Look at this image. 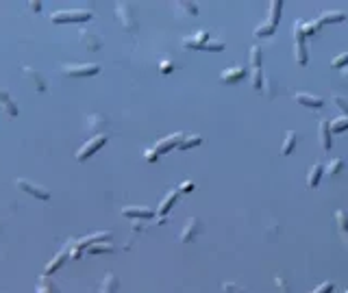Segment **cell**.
I'll return each mask as SVG.
<instances>
[{
	"label": "cell",
	"mask_w": 348,
	"mask_h": 293,
	"mask_svg": "<svg viewBox=\"0 0 348 293\" xmlns=\"http://www.w3.org/2000/svg\"><path fill=\"white\" fill-rule=\"evenodd\" d=\"M281 9H283V3H278V0H274V3H270V11H272V13H270V20H268V22L272 24L274 29H276L278 20H281Z\"/></svg>",
	"instance_id": "28"
},
{
	"label": "cell",
	"mask_w": 348,
	"mask_h": 293,
	"mask_svg": "<svg viewBox=\"0 0 348 293\" xmlns=\"http://www.w3.org/2000/svg\"><path fill=\"white\" fill-rule=\"evenodd\" d=\"M174 69V63L172 61H161V74H170Z\"/></svg>",
	"instance_id": "40"
},
{
	"label": "cell",
	"mask_w": 348,
	"mask_h": 293,
	"mask_svg": "<svg viewBox=\"0 0 348 293\" xmlns=\"http://www.w3.org/2000/svg\"><path fill=\"white\" fill-rule=\"evenodd\" d=\"M322 172H324V167L320 163L309 167V174H307V187L309 189H316V187L320 185V176H322Z\"/></svg>",
	"instance_id": "18"
},
{
	"label": "cell",
	"mask_w": 348,
	"mask_h": 293,
	"mask_svg": "<svg viewBox=\"0 0 348 293\" xmlns=\"http://www.w3.org/2000/svg\"><path fill=\"white\" fill-rule=\"evenodd\" d=\"M68 254H70V243H68V248H64V250H61V252H59L57 256H54V259H52L50 263L46 265V276H50L54 269H59L61 265L66 263V256H68Z\"/></svg>",
	"instance_id": "19"
},
{
	"label": "cell",
	"mask_w": 348,
	"mask_h": 293,
	"mask_svg": "<svg viewBox=\"0 0 348 293\" xmlns=\"http://www.w3.org/2000/svg\"><path fill=\"white\" fill-rule=\"evenodd\" d=\"M274 282L278 284V287H281V291L283 293H289V287H287V280H285L283 276H274Z\"/></svg>",
	"instance_id": "37"
},
{
	"label": "cell",
	"mask_w": 348,
	"mask_h": 293,
	"mask_svg": "<svg viewBox=\"0 0 348 293\" xmlns=\"http://www.w3.org/2000/svg\"><path fill=\"white\" fill-rule=\"evenodd\" d=\"M31 9H33V11H39L41 5H39V3H31Z\"/></svg>",
	"instance_id": "41"
},
{
	"label": "cell",
	"mask_w": 348,
	"mask_h": 293,
	"mask_svg": "<svg viewBox=\"0 0 348 293\" xmlns=\"http://www.w3.org/2000/svg\"><path fill=\"white\" fill-rule=\"evenodd\" d=\"M333 102H335V104H337V107H339V109H342V111H344V115L348 117V104H346V102L342 100V98H339V96H335V98H333Z\"/></svg>",
	"instance_id": "39"
},
{
	"label": "cell",
	"mask_w": 348,
	"mask_h": 293,
	"mask_svg": "<svg viewBox=\"0 0 348 293\" xmlns=\"http://www.w3.org/2000/svg\"><path fill=\"white\" fill-rule=\"evenodd\" d=\"M203 233V226H200V219L198 217H190L185 222V228H183V233H181V241L183 243H190L194 241L196 237Z\"/></svg>",
	"instance_id": "9"
},
{
	"label": "cell",
	"mask_w": 348,
	"mask_h": 293,
	"mask_svg": "<svg viewBox=\"0 0 348 293\" xmlns=\"http://www.w3.org/2000/svg\"><path fill=\"white\" fill-rule=\"evenodd\" d=\"M24 74L35 83V87H37L39 92H44V89H46V81H44V76H41L39 72H33L31 67H24Z\"/></svg>",
	"instance_id": "27"
},
{
	"label": "cell",
	"mask_w": 348,
	"mask_h": 293,
	"mask_svg": "<svg viewBox=\"0 0 348 293\" xmlns=\"http://www.w3.org/2000/svg\"><path fill=\"white\" fill-rule=\"evenodd\" d=\"M200 143H203V137L200 135H185L179 143V150H190V148H196Z\"/></svg>",
	"instance_id": "24"
},
{
	"label": "cell",
	"mask_w": 348,
	"mask_h": 293,
	"mask_svg": "<svg viewBox=\"0 0 348 293\" xmlns=\"http://www.w3.org/2000/svg\"><path fill=\"white\" fill-rule=\"evenodd\" d=\"M0 107H3V111L9 117H16L18 115V107L13 104V100H11V96L7 94V89H0Z\"/></svg>",
	"instance_id": "14"
},
{
	"label": "cell",
	"mask_w": 348,
	"mask_h": 293,
	"mask_svg": "<svg viewBox=\"0 0 348 293\" xmlns=\"http://www.w3.org/2000/svg\"><path fill=\"white\" fill-rule=\"evenodd\" d=\"M115 246L113 243H109V241H102V243H94V246H89L87 248V254H109V252H113Z\"/></svg>",
	"instance_id": "26"
},
{
	"label": "cell",
	"mask_w": 348,
	"mask_h": 293,
	"mask_svg": "<svg viewBox=\"0 0 348 293\" xmlns=\"http://www.w3.org/2000/svg\"><path fill=\"white\" fill-rule=\"evenodd\" d=\"M16 185L22 191L35 195L37 200H50V191L44 189V187H39V185H35V183H31V180H26V178H16Z\"/></svg>",
	"instance_id": "8"
},
{
	"label": "cell",
	"mask_w": 348,
	"mask_h": 293,
	"mask_svg": "<svg viewBox=\"0 0 348 293\" xmlns=\"http://www.w3.org/2000/svg\"><path fill=\"white\" fill-rule=\"evenodd\" d=\"M122 215L129 219H150L155 215V211L148 206H127V208H122Z\"/></svg>",
	"instance_id": "10"
},
{
	"label": "cell",
	"mask_w": 348,
	"mask_h": 293,
	"mask_svg": "<svg viewBox=\"0 0 348 293\" xmlns=\"http://www.w3.org/2000/svg\"><path fill=\"white\" fill-rule=\"evenodd\" d=\"M320 141H322V148L329 152L331 145H333V139H331V126H329V120H320Z\"/></svg>",
	"instance_id": "16"
},
{
	"label": "cell",
	"mask_w": 348,
	"mask_h": 293,
	"mask_svg": "<svg viewBox=\"0 0 348 293\" xmlns=\"http://www.w3.org/2000/svg\"><path fill=\"white\" fill-rule=\"evenodd\" d=\"M50 20L54 24H66V22H89L92 20V11L76 9V11H57L52 13Z\"/></svg>",
	"instance_id": "2"
},
{
	"label": "cell",
	"mask_w": 348,
	"mask_h": 293,
	"mask_svg": "<svg viewBox=\"0 0 348 293\" xmlns=\"http://www.w3.org/2000/svg\"><path fill=\"white\" fill-rule=\"evenodd\" d=\"M222 291L224 293H246L242 287H238V284H233V282H224L222 284Z\"/></svg>",
	"instance_id": "34"
},
{
	"label": "cell",
	"mask_w": 348,
	"mask_h": 293,
	"mask_svg": "<svg viewBox=\"0 0 348 293\" xmlns=\"http://www.w3.org/2000/svg\"><path fill=\"white\" fill-rule=\"evenodd\" d=\"M272 33H274V26L270 24V22H266V24H259V26H257V29H255V35H257V37H270V35H272Z\"/></svg>",
	"instance_id": "30"
},
{
	"label": "cell",
	"mask_w": 348,
	"mask_h": 293,
	"mask_svg": "<svg viewBox=\"0 0 348 293\" xmlns=\"http://www.w3.org/2000/svg\"><path fill=\"white\" fill-rule=\"evenodd\" d=\"M177 198H179V191H170V193H165V198L161 200V204H159V208H157V215H159L161 219L172 211V206H174V202H177Z\"/></svg>",
	"instance_id": "13"
},
{
	"label": "cell",
	"mask_w": 348,
	"mask_h": 293,
	"mask_svg": "<svg viewBox=\"0 0 348 293\" xmlns=\"http://www.w3.org/2000/svg\"><path fill=\"white\" fill-rule=\"evenodd\" d=\"M115 13H118V20L124 24V29H129V31L137 29V22L133 18V7H131V3H115Z\"/></svg>",
	"instance_id": "7"
},
{
	"label": "cell",
	"mask_w": 348,
	"mask_h": 293,
	"mask_svg": "<svg viewBox=\"0 0 348 293\" xmlns=\"http://www.w3.org/2000/svg\"><path fill=\"white\" fill-rule=\"evenodd\" d=\"M329 126H331V132H342V130L348 128V117L346 115L344 117H337V120L329 122Z\"/></svg>",
	"instance_id": "29"
},
{
	"label": "cell",
	"mask_w": 348,
	"mask_h": 293,
	"mask_svg": "<svg viewBox=\"0 0 348 293\" xmlns=\"http://www.w3.org/2000/svg\"><path fill=\"white\" fill-rule=\"evenodd\" d=\"M348 65V52H344V54H339V57H335L333 59V67H346Z\"/></svg>",
	"instance_id": "33"
},
{
	"label": "cell",
	"mask_w": 348,
	"mask_h": 293,
	"mask_svg": "<svg viewBox=\"0 0 348 293\" xmlns=\"http://www.w3.org/2000/svg\"><path fill=\"white\" fill-rule=\"evenodd\" d=\"M335 222H337L339 235L344 237V241H346V246H348V215H346V211H337L335 213Z\"/></svg>",
	"instance_id": "22"
},
{
	"label": "cell",
	"mask_w": 348,
	"mask_h": 293,
	"mask_svg": "<svg viewBox=\"0 0 348 293\" xmlns=\"http://www.w3.org/2000/svg\"><path fill=\"white\" fill-rule=\"evenodd\" d=\"M346 20V13L344 11H326V13H322L316 22L320 24V26H324V24H333V22H344Z\"/></svg>",
	"instance_id": "15"
},
{
	"label": "cell",
	"mask_w": 348,
	"mask_h": 293,
	"mask_svg": "<svg viewBox=\"0 0 348 293\" xmlns=\"http://www.w3.org/2000/svg\"><path fill=\"white\" fill-rule=\"evenodd\" d=\"M183 48H194V50H203V48L209 44V33L207 31H200V33H196L194 37H185L183 41Z\"/></svg>",
	"instance_id": "11"
},
{
	"label": "cell",
	"mask_w": 348,
	"mask_h": 293,
	"mask_svg": "<svg viewBox=\"0 0 348 293\" xmlns=\"http://www.w3.org/2000/svg\"><path fill=\"white\" fill-rule=\"evenodd\" d=\"M118 276H113V274H107L102 278V282H100V289H98V293H115L118 291Z\"/></svg>",
	"instance_id": "20"
},
{
	"label": "cell",
	"mask_w": 348,
	"mask_h": 293,
	"mask_svg": "<svg viewBox=\"0 0 348 293\" xmlns=\"http://www.w3.org/2000/svg\"><path fill=\"white\" fill-rule=\"evenodd\" d=\"M294 50H296V61L301 65H307V44H305V33H303V22H294Z\"/></svg>",
	"instance_id": "4"
},
{
	"label": "cell",
	"mask_w": 348,
	"mask_h": 293,
	"mask_svg": "<svg viewBox=\"0 0 348 293\" xmlns=\"http://www.w3.org/2000/svg\"><path fill=\"white\" fill-rule=\"evenodd\" d=\"M61 72L72 79H85V76H94L100 72V65L96 63H72V65H64Z\"/></svg>",
	"instance_id": "3"
},
{
	"label": "cell",
	"mask_w": 348,
	"mask_h": 293,
	"mask_svg": "<svg viewBox=\"0 0 348 293\" xmlns=\"http://www.w3.org/2000/svg\"><path fill=\"white\" fill-rule=\"evenodd\" d=\"M346 293H348V291H346Z\"/></svg>",
	"instance_id": "42"
},
{
	"label": "cell",
	"mask_w": 348,
	"mask_h": 293,
	"mask_svg": "<svg viewBox=\"0 0 348 293\" xmlns=\"http://www.w3.org/2000/svg\"><path fill=\"white\" fill-rule=\"evenodd\" d=\"M194 189H196V185H194L192 180H185V183H181V187H179V193H192Z\"/></svg>",
	"instance_id": "36"
},
{
	"label": "cell",
	"mask_w": 348,
	"mask_h": 293,
	"mask_svg": "<svg viewBox=\"0 0 348 293\" xmlns=\"http://www.w3.org/2000/svg\"><path fill=\"white\" fill-rule=\"evenodd\" d=\"M104 143H107V137H104V135H96V137H92L87 143H83V145H81V150H79V152H76V161H87V159L92 157L98 148H102Z\"/></svg>",
	"instance_id": "5"
},
{
	"label": "cell",
	"mask_w": 348,
	"mask_h": 293,
	"mask_svg": "<svg viewBox=\"0 0 348 293\" xmlns=\"http://www.w3.org/2000/svg\"><path fill=\"white\" fill-rule=\"evenodd\" d=\"M333 289H335V284H333V282H322L320 287H316L311 293H333Z\"/></svg>",
	"instance_id": "35"
},
{
	"label": "cell",
	"mask_w": 348,
	"mask_h": 293,
	"mask_svg": "<svg viewBox=\"0 0 348 293\" xmlns=\"http://www.w3.org/2000/svg\"><path fill=\"white\" fill-rule=\"evenodd\" d=\"M342 167H344L342 159H333V161H329V165H326V174H339Z\"/></svg>",
	"instance_id": "31"
},
{
	"label": "cell",
	"mask_w": 348,
	"mask_h": 293,
	"mask_svg": "<svg viewBox=\"0 0 348 293\" xmlns=\"http://www.w3.org/2000/svg\"><path fill=\"white\" fill-rule=\"evenodd\" d=\"M318 31H320V24H318V22H309V24L303 22V33H305V37H307V35L318 33Z\"/></svg>",
	"instance_id": "32"
},
{
	"label": "cell",
	"mask_w": 348,
	"mask_h": 293,
	"mask_svg": "<svg viewBox=\"0 0 348 293\" xmlns=\"http://www.w3.org/2000/svg\"><path fill=\"white\" fill-rule=\"evenodd\" d=\"M296 141H298V135H296V130H287V132H285V141H283V145H281V152H283L285 157H287V155H292V150H294Z\"/></svg>",
	"instance_id": "21"
},
{
	"label": "cell",
	"mask_w": 348,
	"mask_h": 293,
	"mask_svg": "<svg viewBox=\"0 0 348 293\" xmlns=\"http://www.w3.org/2000/svg\"><path fill=\"white\" fill-rule=\"evenodd\" d=\"M81 41H83V44H87L89 50H98V48H100V37H98V35H94V33L81 31Z\"/></svg>",
	"instance_id": "25"
},
{
	"label": "cell",
	"mask_w": 348,
	"mask_h": 293,
	"mask_svg": "<svg viewBox=\"0 0 348 293\" xmlns=\"http://www.w3.org/2000/svg\"><path fill=\"white\" fill-rule=\"evenodd\" d=\"M244 76H246V69H244V67H233V69H224V72L220 74V79L224 81V83H228V85H231V83L242 81Z\"/></svg>",
	"instance_id": "17"
},
{
	"label": "cell",
	"mask_w": 348,
	"mask_h": 293,
	"mask_svg": "<svg viewBox=\"0 0 348 293\" xmlns=\"http://www.w3.org/2000/svg\"><path fill=\"white\" fill-rule=\"evenodd\" d=\"M37 293H59V287L54 284L50 278H48L46 274L39 278V284H37Z\"/></svg>",
	"instance_id": "23"
},
{
	"label": "cell",
	"mask_w": 348,
	"mask_h": 293,
	"mask_svg": "<svg viewBox=\"0 0 348 293\" xmlns=\"http://www.w3.org/2000/svg\"><path fill=\"white\" fill-rule=\"evenodd\" d=\"M250 65H253V87L261 92L263 87V74H261V50L250 48Z\"/></svg>",
	"instance_id": "6"
},
{
	"label": "cell",
	"mask_w": 348,
	"mask_h": 293,
	"mask_svg": "<svg viewBox=\"0 0 348 293\" xmlns=\"http://www.w3.org/2000/svg\"><path fill=\"white\" fill-rule=\"evenodd\" d=\"M183 137H185L183 132H177V135H168V137H163L161 141H159V143L155 145V148H148V150H146V161L155 163L159 157L165 155L168 150H172L174 145L179 148V143H181V139H183Z\"/></svg>",
	"instance_id": "1"
},
{
	"label": "cell",
	"mask_w": 348,
	"mask_h": 293,
	"mask_svg": "<svg viewBox=\"0 0 348 293\" xmlns=\"http://www.w3.org/2000/svg\"><path fill=\"white\" fill-rule=\"evenodd\" d=\"M177 7H181V9H185V11H190L192 16H196V5H192V3H177Z\"/></svg>",
	"instance_id": "38"
},
{
	"label": "cell",
	"mask_w": 348,
	"mask_h": 293,
	"mask_svg": "<svg viewBox=\"0 0 348 293\" xmlns=\"http://www.w3.org/2000/svg\"><path fill=\"white\" fill-rule=\"evenodd\" d=\"M294 100L303 107H309V109H322L324 107V100L320 96H311V94H294Z\"/></svg>",
	"instance_id": "12"
}]
</instances>
